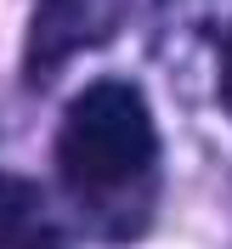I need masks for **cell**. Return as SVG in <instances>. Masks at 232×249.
I'll return each mask as SVG.
<instances>
[{
    "label": "cell",
    "mask_w": 232,
    "mask_h": 249,
    "mask_svg": "<svg viewBox=\"0 0 232 249\" xmlns=\"http://www.w3.org/2000/svg\"><path fill=\"white\" fill-rule=\"evenodd\" d=\"M29 215H34V187L23 181V176H6V170H0V249L23 238Z\"/></svg>",
    "instance_id": "obj_2"
},
{
    "label": "cell",
    "mask_w": 232,
    "mask_h": 249,
    "mask_svg": "<svg viewBox=\"0 0 232 249\" xmlns=\"http://www.w3.org/2000/svg\"><path fill=\"white\" fill-rule=\"evenodd\" d=\"M153 113L136 85L125 79H96L68 102L57 130V170L62 181L85 198H108L136 187L153 164Z\"/></svg>",
    "instance_id": "obj_1"
},
{
    "label": "cell",
    "mask_w": 232,
    "mask_h": 249,
    "mask_svg": "<svg viewBox=\"0 0 232 249\" xmlns=\"http://www.w3.org/2000/svg\"><path fill=\"white\" fill-rule=\"evenodd\" d=\"M221 102L232 113V34H227V51H221Z\"/></svg>",
    "instance_id": "obj_3"
}]
</instances>
